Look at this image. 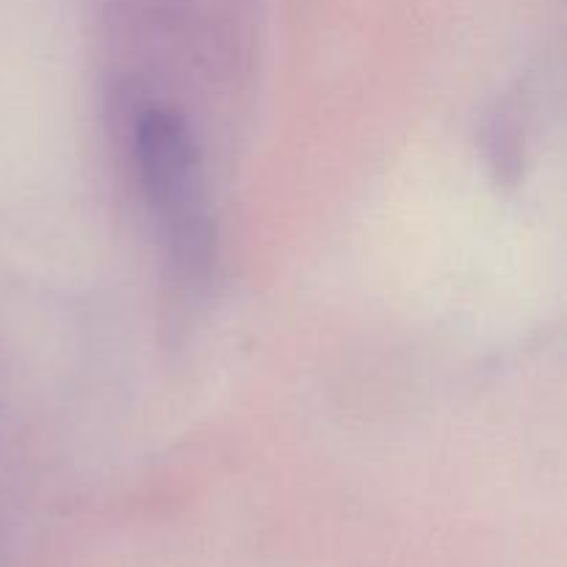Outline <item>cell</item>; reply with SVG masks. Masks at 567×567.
<instances>
[{"label": "cell", "mask_w": 567, "mask_h": 567, "mask_svg": "<svg viewBox=\"0 0 567 567\" xmlns=\"http://www.w3.org/2000/svg\"><path fill=\"white\" fill-rule=\"evenodd\" d=\"M136 158L144 192L164 221L175 252L186 264L203 260L210 230L205 216L203 166L186 122L164 109L144 111L136 125Z\"/></svg>", "instance_id": "6da1fadb"}]
</instances>
